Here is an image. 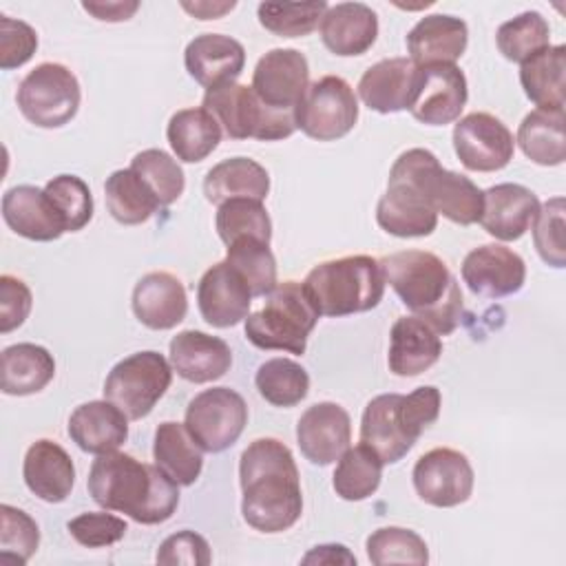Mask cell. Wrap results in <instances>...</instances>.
<instances>
[{
    "label": "cell",
    "instance_id": "6da1fadb",
    "mask_svg": "<svg viewBox=\"0 0 566 566\" xmlns=\"http://www.w3.org/2000/svg\"><path fill=\"white\" fill-rule=\"evenodd\" d=\"M241 515L261 533H281L303 513L298 469L292 451L276 438L250 442L239 460Z\"/></svg>",
    "mask_w": 566,
    "mask_h": 566
},
{
    "label": "cell",
    "instance_id": "7a4b0ae2",
    "mask_svg": "<svg viewBox=\"0 0 566 566\" xmlns=\"http://www.w3.org/2000/svg\"><path fill=\"white\" fill-rule=\"evenodd\" d=\"M86 486L95 504L139 524H161L172 517L179 504V484L157 464L139 462L122 451L102 453L93 460Z\"/></svg>",
    "mask_w": 566,
    "mask_h": 566
},
{
    "label": "cell",
    "instance_id": "3957f363",
    "mask_svg": "<svg viewBox=\"0 0 566 566\" xmlns=\"http://www.w3.org/2000/svg\"><path fill=\"white\" fill-rule=\"evenodd\" d=\"M378 261L385 283L436 334L447 336L460 325L464 307L460 283L440 256L427 250H402Z\"/></svg>",
    "mask_w": 566,
    "mask_h": 566
},
{
    "label": "cell",
    "instance_id": "277c9868",
    "mask_svg": "<svg viewBox=\"0 0 566 566\" xmlns=\"http://www.w3.org/2000/svg\"><path fill=\"white\" fill-rule=\"evenodd\" d=\"M440 389L424 385L411 394H380L371 398L360 418V442L382 464H396L418 442L420 433L440 416Z\"/></svg>",
    "mask_w": 566,
    "mask_h": 566
},
{
    "label": "cell",
    "instance_id": "5b68a950",
    "mask_svg": "<svg viewBox=\"0 0 566 566\" xmlns=\"http://www.w3.org/2000/svg\"><path fill=\"white\" fill-rule=\"evenodd\" d=\"M321 316H349L374 310L385 294L380 261L369 254H352L323 261L303 281Z\"/></svg>",
    "mask_w": 566,
    "mask_h": 566
},
{
    "label": "cell",
    "instance_id": "8992f818",
    "mask_svg": "<svg viewBox=\"0 0 566 566\" xmlns=\"http://www.w3.org/2000/svg\"><path fill=\"white\" fill-rule=\"evenodd\" d=\"M389 181L411 184L424 195L436 214H442L458 226L480 221L484 190L469 177L442 168L438 157L427 148H409L400 153L389 170Z\"/></svg>",
    "mask_w": 566,
    "mask_h": 566
},
{
    "label": "cell",
    "instance_id": "52a82bcc",
    "mask_svg": "<svg viewBox=\"0 0 566 566\" xmlns=\"http://www.w3.org/2000/svg\"><path fill=\"white\" fill-rule=\"evenodd\" d=\"M321 314L314 307L303 283L285 281L279 283L265 305L248 314L245 338L259 349H281L290 354H305L307 336L316 327Z\"/></svg>",
    "mask_w": 566,
    "mask_h": 566
},
{
    "label": "cell",
    "instance_id": "ba28073f",
    "mask_svg": "<svg viewBox=\"0 0 566 566\" xmlns=\"http://www.w3.org/2000/svg\"><path fill=\"white\" fill-rule=\"evenodd\" d=\"M230 139L279 142L296 130L292 111H276L263 104L252 86L223 84L206 91L201 104Z\"/></svg>",
    "mask_w": 566,
    "mask_h": 566
},
{
    "label": "cell",
    "instance_id": "9c48e42d",
    "mask_svg": "<svg viewBox=\"0 0 566 566\" xmlns=\"http://www.w3.org/2000/svg\"><path fill=\"white\" fill-rule=\"evenodd\" d=\"M172 380V365L153 349L122 358L104 380V398L128 420L146 418Z\"/></svg>",
    "mask_w": 566,
    "mask_h": 566
},
{
    "label": "cell",
    "instance_id": "30bf717a",
    "mask_svg": "<svg viewBox=\"0 0 566 566\" xmlns=\"http://www.w3.org/2000/svg\"><path fill=\"white\" fill-rule=\"evenodd\" d=\"M82 91L75 73L57 62H42L24 75L15 102L24 119L40 128L69 124L80 108Z\"/></svg>",
    "mask_w": 566,
    "mask_h": 566
},
{
    "label": "cell",
    "instance_id": "8fae6325",
    "mask_svg": "<svg viewBox=\"0 0 566 566\" xmlns=\"http://www.w3.org/2000/svg\"><path fill=\"white\" fill-rule=\"evenodd\" d=\"M296 128L316 142L345 137L358 122V99L354 88L338 75L312 82L294 108Z\"/></svg>",
    "mask_w": 566,
    "mask_h": 566
},
{
    "label": "cell",
    "instance_id": "7c38bea8",
    "mask_svg": "<svg viewBox=\"0 0 566 566\" xmlns=\"http://www.w3.org/2000/svg\"><path fill=\"white\" fill-rule=\"evenodd\" d=\"M184 424L203 451L221 453L243 433L248 405L243 396L230 387L203 389L188 402Z\"/></svg>",
    "mask_w": 566,
    "mask_h": 566
},
{
    "label": "cell",
    "instance_id": "4fadbf2b",
    "mask_svg": "<svg viewBox=\"0 0 566 566\" xmlns=\"http://www.w3.org/2000/svg\"><path fill=\"white\" fill-rule=\"evenodd\" d=\"M411 478L418 497L438 509L464 504L473 493L475 480L469 458L449 447H438L420 455Z\"/></svg>",
    "mask_w": 566,
    "mask_h": 566
},
{
    "label": "cell",
    "instance_id": "5bb4252c",
    "mask_svg": "<svg viewBox=\"0 0 566 566\" xmlns=\"http://www.w3.org/2000/svg\"><path fill=\"white\" fill-rule=\"evenodd\" d=\"M453 150L467 170L495 172L513 159L515 139L495 115L469 113L453 126Z\"/></svg>",
    "mask_w": 566,
    "mask_h": 566
},
{
    "label": "cell",
    "instance_id": "9a60e30c",
    "mask_svg": "<svg viewBox=\"0 0 566 566\" xmlns=\"http://www.w3.org/2000/svg\"><path fill=\"white\" fill-rule=\"evenodd\" d=\"M469 97L464 73L455 64L418 66L411 115L429 126H444L460 117Z\"/></svg>",
    "mask_w": 566,
    "mask_h": 566
},
{
    "label": "cell",
    "instance_id": "2e32d148",
    "mask_svg": "<svg viewBox=\"0 0 566 566\" xmlns=\"http://www.w3.org/2000/svg\"><path fill=\"white\" fill-rule=\"evenodd\" d=\"M252 91L276 111H292L310 86L307 57L296 49H272L254 66Z\"/></svg>",
    "mask_w": 566,
    "mask_h": 566
},
{
    "label": "cell",
    "instance_id": "e0dca14e",
    "mask_svg": "<svg viewBox=\"0 0 566 566\" xmlns=\"http://www.w3.org/2000/svg\"><path fill=\"white\" fill-rule=\"evenodd\" d=\"M462 281L475 296L502 298L522 290L526 281L524 259L506 245L484 243L462 261Z\"/></svg>",
    "mask_w": 566,
    "mask_h": 566
},
{
    "label": "cell",
    "instance_id": "ac0fdd59",
    "mask_svg": "<svg viewBox=\"0 0 566 566\" xmlns=\"http://www.w3.org/2000/svg\"><path fill=\"white\" fill-rule=\"evenodd\" d=\"M296 442L305 460L318 467L336 462L352 442L349 413L336 402H316L296 422Z\"/></svg>",
    "mask_w": 566,
    "mask_h": 566
},
{
    "label": "cell",
    "instance_id": "d6986e66",
    "mask_svg": "<svg viewBox=\"0 0 566 566\" xmlns=\"http://www.w3.org/2000/svg\"><path fill=\"white\" fill-rule=\"evenodd\" d=\"M252 292L245 279L228 263L219 261L203 272L197 285V305L212 327H232L248 318Z\"/></svg>",
    "mask_w": 566,
    "mask_h": 566
},
{
    "label": "cell",
    "instance_id": "ffe728a7",
    "mask_svg": "<svg viewBox=\"0 0 566 566\" xmlns=\"http://www.w3.org/2000/svg\"><path fill=\"white\" fill-rule=\"evenodd\" d=\"M188 75L206 91L237 82L245 66V49L223 33H201L188 42L184 53Z\"/></svg>",
    "mask_w": 566,
    "mask_h": 566
},
{
    "label": "cell",
    "instance_id": "44dd1931",
    "mask_svg": "<svg viewBox=\"0 0 566 566\" xmlns=\"http://www.w3.org/2000/svg\"><path fill=\"white\" fill-rule=\"evenodd\" d=\"M539 199L522 184H497L484 190L480 223L500 241H517L533 228Z\"/></svg>",
    "mask_w": 566,
    "mask_h": 566
},
{
    "label": "cell",
    "instance_id": "7402d4cb",
    "mask_svg": "<svg viewBox=\"0 0 566 566\" xmlns=\"http://www.w3.org/2000/svg\"><path fill=\"white\" fill-rule=\"evenodd\" d=\"M2 219L20 237L31 241H55L66 226L44 188L13 186L2 195Z\"/></svg>",
    "mask_w": 566,
    "mask_h": 566
},
{
    "label": "cell",
    "instance_id": "603a6c76",
    "mask_svg": "<svg viewBox=\"0 0 566 566\" xmlns=\"http://www.w3.org/2000/svg\"><path fill=\"white\" fill-rule=\"evenodd\" d=\"M469 44V29L462 18L433 13L416 22L407 33L409 60L416 66L455 64Z\"/></svg>",
    "mask_w": 566,
    "mask_h": 566
},
{
    "label": "cell",
    "instance_id": "cb8c5ba5",
    "mask_svg": "<svg viewBox=\"0 0 566 566\" xmlns=\"http://www.w3.org/2000/svg\"><path fill=\"white\" fill-rule=\"evenodd\" d=\"M418 66L409 57H389L369 66L360 82L358 95L376 113L409 111L416 93Z\"/></svg>",
    "mask_w": 566,
    "mask_h": 566
},
{
    "label": "cell",
    "instance_id": "d4e9b609",
    "mask_svg": "<svg viewBox=\"0 0 566 566\" xmlns=\"http://www.w3.org/2000/svg\"><path fill=\"white\" fill-rule=\"evenodd\" d=\"M133 312L150 329H172L186 318L188 296L184 283L170 272H148L133 290Z\"/></svg>",
    "mask_w": 566,
    "mask_h": 566
},
{
    "label": "cell",
    "instance_id": "484cf974",
    "mask_svg": "<svg viewBox=\"0 0 566 566\" xmlns=\"http://www.w3.org/2000/svg\"><path fill=\"white\" fill-rule=\"evenodd\" d=\"M170 365L188 382H212L232 365V352L219 336L184 329L170 340Z\"/></svg>",
    "mask_w": 566,
    "mask_h": 566
},
{
    "label": "cell",
    "instance_id": "4316f807",
    "mask_svg": "<svg viewBox=\"0 0 566 566\" xmlns=\"http://www.w3.org/2000/svg\"><path fill=\"white\" fill-rule=\"evenodd\" d=\"M22 478L35 497L57 504L64 502L73 491L75 467L71 455L55 440L42 438L35 440L24 453Z\"/></svg>",
    "mask_w": 566,
    "mask_h": 566
},
{
    "label": "cell",
    "instance_id": "83f0119b",
    "mask_svg": "<svg viewBox=\"0 0 566 566\" xmlns=\"http://www.w3.org/2000/svg\"><path fill=\"white\" fill-rule=\"evenodd\" d=\"M378 226L400 239L429 237L438 226V214L424 195L405 181H387V190L376 206Z\"/></svg>",
    "mask_w": 566,
    "mask_h": 566
},
{
    "label": "cell",
    "instance_id": "f1b7e54d",
    "mask_svg": "<svg viewBox=\"0 0 566 566\" xmlns=\"http://www.w3.org/2000/svg\"><path fill=\"white\" fill-rule=\"evenodd\" d=\"M69 436L86 453H111L126 442L128 418L108 400H91L73 409Z\"/></svg>",
    "mask_w": 566,
    "mask_h": 566
},
{
    "label": "cell",
    "instance_id": "f546056e",
    "mask_svg": "<svg viewBox=\"0 0 566 566\" xmlns=\"http://www.w3.org/2000/svg\"><path fill=\"white\" fill-rule=\"evenodd\" d=\"M378 38V18L363 2H338L321 20L323 44L340 57L363 55Z\"/></svg>",
    "mask_w": 566,
    "mask_h": 566
},
{
    "label": "cell",
    "instance_id": "4dcf8cb0",
    "mask_svg": "<svg viewBox=\"0 0 566 566\" xmlns=\"http://www.w3.org/2000/svg\"><path fill=\"white\" fill-rule=\"evenodd\" d=\"M391 343L387 365L389 371L402 378L418 376L438 363L442 354L440 334H436L418 316H400L391 325Z\"/></svg>",
    "mask_w": 566,
    "mask_h": 566
},
{
    "label": "cell",
    "instance_id": "1f68e13d",
    "mask_svg": "<svg viewBox=\"0 0 566 566\" xmlns=\"http://www.w3.org/2000/svg\"><path fill=\"white\" fill-rule=\"evenodd\" d=\"M270 192L268 170L250 157H232L212 166L203 179V195L210 203L221 206L230 199L263 201Z\"/></svg>",
    "mask_w": 566,
    "mask_h": 566
},
{
    "label": "cell",
    "instance_id": "d6a6232c",
    "mask_svg": "<svg viewBox=\"0 0 566 566\" xmlns=\"http://www.w3.org/2000/svg\"><path fill=\"white\" fill-rule=\"evenodd\" d=\"M155 464L179 486L197 482L203 469V449L192 440L186 424L166 420L155 429Z\"/></svg>",
    "mask_w": 566,
    "mask_h": 566
},
{
    "label": "cell",
    "instance_id": "836d02e7",
    "mask_svg": "<svg viewBox=\"0 0 566 566\" xmlns=\"http://www.w3.org/2000/svg\"><path fill=\"white\" fill-rule=\"evenodd\" d=\"M55 376L51 352L35 343H15L2 349V391L7 396H31L42 391Z\"/></svg>",
    "mask_w": 566,
    "mask_h": 566
},
{
    "label": "cell",
    "instance_id": "e575fe53",
    "mask_svg": "<svg viewBox=\"0 0 566 566\" xmlns=\"http://www.w3.org/2000/svg\"><path fill=\"white\" fill-rule=\"evenodd\" d=\"M564 44L546 46L520 66V84L526 97L542 111H564Z\"/></svg>",
    "mask_w": 566,
    "mask_h": 566
},
{
    "label": "cell",
    "instance_id": "d590c367",
    "mask_svg": "<svg viewBox=\"0 0 566 566\" xmlns=\"http://www.w3.org/2000/svg\"><path fill=\"white\" fill-rule=\"evenodd\" d=\"M166 137L179 161L197 164L219 146L221 126L203 106L181 108L170 117Z\"/></svg>",
    "mask_w": 566,
    "mask_h": 566
},
{
    "label": "cell",
    "instance_id": "8d00e7d4",
    "mask_svg": "<svg viewBox=\"0 0 566 566\" xmlns=\"http://www.w3.org/2000/svg\"><path fill=\"white\" fill-rule=\"evenodd\" d=\"M517 144L531 161L559 166L566 159L564 111H531L517 128Z\"/></svg>",
    "mask_w": 566,
    "mask_h": 566
},
{
    "label": "cell",
    "instance_id": "74e56055",
    "mask_svg": "<svg viewBox=\"0 0 566 566\" xmlns=\"http://www.w3.org/2000/svg\"><path fill=\"white\" fill-rule=\"evenodd\" d=\"M104 197L111 217L122 226H139L161 208L157 197L130 168L111 172L104 184Z\"/></svg>",
    "mask_w": 566,
    "mask_h": 566
},
{
    "label": "cell",
    "instance_id": "f35d334b",
    "mask_svg": "<svg viewBox=\"0 0 566 566\" xmlns=\"http://www.w3.org/2000/svg\"><path fill=\"white\" fill-rule=\"evenodd\" d=\"M382 480V460L367 447H349L336 464L334 471V491L347 502H360L374 495Z\"/></svg>",
    "mask_w": 566,
    "mask_h": 566
},
{
    "label": "cell",
    "instance_id": "ab89813d",
    "mask_svg": "<svg viewBox=\"0 0 566 566\" xmlns=\"http://www.w3.org/2000/svg\"><path fill=\"white\" fill-rule=\"evenodd\" d=\"M254 385L270 405L294 407L310 391V374L296 360L270 358L256 369Z\"/></svg>",
    "mask_w": 566,
    "mask_h": 566
},
{
    "label": "cell",
    "instance_id": "60d3db41",
    "mask_svg": "<svg viewBox=\"0 0 566 566\" xmlns=\"http://www.w3.org/2000/svg\"><path fill=\"white\" fill-rule=\"evenodd\" d=\"M226 261L245 279L252 296H268L276 283V259L261 239H237L228 245Z\"/></svg>",
    "mask_w": 566,
    "mask_h": 566
},
{
    "label": "cell",
    "instance_id": "b9f144b4",
    "mask_svg": "<svg viewBox=\"0 0 566 566\" xmlns=\"http://www.w3.org/2000/svg\"><path fill=\"white\" fill-rule=\"evenodd\" d=\"M500 53L511 62H526L535 53L551 46V27L537 11H524L500 24L495 33Z\"/></svg>",
    "mask_w": 566,
    "mask_h": 566
},
{
    "label": "cell",
    "instance_id": "7bdbcfd3",
    "mask_svg": "<svg viewBox=\"0 0 566 566\" xmlns=\"http://www.w3.org/2000/svg\"><path fill=\"white\" fill-rule=\"evenodd\" d=\"M217 234L219 239L230 245L237 239H261L270 243L272 239V221L263 206V201L256 199H230L223 201L217 210Z\"/></svg>",
    "mask_w": 566,
    "mask_h": 566
},
{
    "label": "cell",
    "instance_id": "ee69618b",
    "mask_svg": "<svg viewBox=\"0 0 566 566\" xmlns=\"http://www.w3.org/2000/svg\"><path fill=\"white\" fill-rule=\"evenodd\" d=\"M130 170L137 172V177L148 186L161 208L175 203L186 188L181 166L159 148H146L137 153L130 161Z\"/></svg>",
    "mask_w": 566,
    "mask_h": 566
},
{
    "label": "cell",
    "instance_id": "f6af8a7d",
    "mask_svg": "<svg viewBox=\"0 0 566 566\" xmlns=\"http://www.w3.org/2000/svg\"><path fill=\"white\" fill-rule=\"evenodd\" d=\"M329 9L327 2L314 0V2H261L256 9L259 22L263 29H268L274 35L281 38H301L312 33L325 11Z\"/></svg>",
    "mask_w": 566,
    "mask_h": 566
},
{
    "label": "cell",
    "instance_id": "bcb514c9",
    "mask_svg": "<svg viewBox=\"0 0 566 566\" xmlns=\"http://www.w3.org/2000/svg\"><path fill=\"white\" fill-rule=\"evenodd\" d=\"M367 557L376 566L389 564H413L424 566L429 562V551L424 539L411 531L400 526H385L374 531L367 537Z\"/></svg>",
    "mask_w": 566,
    "mask_h": 566
},
{
    "label": "cell",
    "instance_id": "7dc6e473",
    "mask_svg": "<svg viewBox=\"0 0 566 566\" xmlns=\"http://www.w3.org/2000/svg\"><path fill=\"white\" fill-rule=\"evenodd\" d=\"M44 192L60 212L66 232H77L93 219V195L82 177L57 175L46 181Z\"/></svg>",
    "mask_w": 566,
    "mask_h": 566
},
{
    "label": "cell",
    "instance_id": "c3c4849f",
    "mask_svg": "<svg viewBox=\"0 0 566 566\" xmlns=\"http://www.w3.org/2000/svg\"><path fill=\"white\" fill-rule=\"evenodd\" d=\"M40 528L35 520L11 504L0 506V562L27 564L38 551Z\"/></svg>",
    "mask_w": 566,
    "mask_h": 566
},
{
    "label": "cell",
    "instance_id": "681fc988",
    "mask_svg": "<svg viewBox=\"0 0 566 566\" xmlns=\"http://www.w3.org/2000/svg\"><path fill=\"white\" fill-rule=\"evenodd\" d=\"M533 241L537 254L551 268L566 265V243H564V197H553L539 203V212L533 223Z\"/></svg>",
    "mask_w": 566,
    "mask_h": 566
},
{
    "label": "cell",
    "instance_id": "f907efd6",
    "mask_svg": "<svg viewBox=\"0 0 566 566\" xmlns=\"http://www.w3.org/2000/svg\"><path fill=\"white\" fill-rule=\"evenodd\" d=\"M71 537L86 548H102L119 542L128 526L122 517L104 511H86L66 524Z\"/></svg>",
    "mask_w": 566,
    "mask_h": 566
},
{
    "label": "cell",
    "instance_id": "816d5d0a",
    "mask_svg": "<svg viewBox=\"0 0 566 566\" xmlns=\"http://www.w3.org/2000/svg\"><path fill=\"white\" fill-rule=\"evenodd\" d=\"M38 49V33L31 24L0 15V69L11 71L31 60Z\"/></svg>",
    "mask_w": 566,
    "mask_h": 566
},
{
    "label": "cell",
    "instance_id": "f5cc1de1",
    "mask_svg": "<svg viewBox=\"0 0 566 566\" xmlns=\"http://www.w3.org/2000/svg\"><path fill=\"white\" fill-rule=\"evenodd\" d=\"M155 559H157V564H168V566H175V564L208 566L212 555H210V546H208L206 537H201L195 531L184 528L179 533H172L170 537H166L159 544Z\"/></svg>",
    "mask_w": 566,
    "mask_h": 566
},
{
    "label": "cell",
    "instance_id": "db71d44e",
    "mask_svg": "<svg viewBox=\"0 0 566 566\" xmlns=\"http://www.w3.org/2000/svg\"><path fill=\"white\" fill-rule=\"evenodd\" d=\"M33 305L31 290L24 281L11 274L0 276V332L9 334L20 327Z\"/></svg>",
    "mask_w": 566,
    "mask_h": 566
},
{
    "label": "cell",
    "instance_id": "11a10c76",
    "mask_svg": "<svg viewBox=\"0 0 566 566\" xmlns=\"http://www.w3.org/2000/svg\"><path fill=\"white\" fill-rule=\"evenodd\" d=\"M82 7L102 22H122L133 18V13L139 9V2H84Z\"/></svg>",
    "mask_w": 566,
    "mask_h": 566
},
{
    "label": "cell",
    "instance_id": "9f6ffc18",
    "mask_svg": "<svg viewBox=\"0 0 566 566\" xmlns=\"http://www.w3.org/2000/svg\"><path fill=\"white\" fill-rule=\"evenodd\" d=\"M303 564H356V557L343 544H321L303 557Z\"/></svg>",
    "mask_w": 566,
    "mask_h": 566
},
{
    "label": "cell",
    "instance_id": "6f0895ef",
    "mask_svg": "<svg viewBox=\"0 0 566 566\" xmlns=\"http://www.w3.org/2000/svg\"><path fill=\"white\" fill-rule=\"evenodd\" d=\"M181 7L186 11H190L199 20H214V18L223 15L226 11L234 9V2H223V4H210V2H195V4H190V2H184Z\"/></svg>",
    "mask_w": 566,
    "mask_h": 566
}]
</instances>
